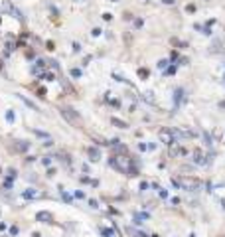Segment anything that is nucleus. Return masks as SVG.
Segmentation results:
<instances>
[{
  "instance_id": "f257e3e1",
  "label": "nucleus",
  "mask_w": 225,
  "mask_h": 237,
  "mask_svg": "<svg viewBox=\"0 0 225 237\" xmlns=\"http://www.w3.org/2000/svg\"><path fill=\"white\" fill-rule=\"evenodd\" d=\"M174 184L180 188H186V190H198L199 188V182L193 178H180V180H174Z\"/></svg>"
},
{
  "instance_id": "f03ea898",
  "label": "nucleus",
  "mask_w": 225,
  "mask_h": 237,
  "mask_svg": "<svg viewBox=\"0 0 225 237\" xmlns=\"http://www.w3.org/2000/svg\"><path fill=\"white\" fill-rule=\"evenodd\" d=\"M61 115L69 121V123H79V115L73 111V109H69V107H65V109H61Z\"/></svg>"
},
{
  "instance_id": "7ed1b4c3",
  "label": "nucleus",
  "mask_w": 225,
  "mask_h": 237,
  "mask_svg": "<svg viewBox=\"0 0 225 237\" xmlns=\"http://www.w3.org/2000/svg\"><path fill=\"white\" fill-rule=\"evenodd\" d=\"M113 164L117 166V168H119V170H123V172H128V160H126V158H117V160H113Z\"/></svg>"
},
{
  "instance_id": "20e7f679",
  "label": "nucleus",
  "mask_w": 225,
  "mask_h": 237,
  "mask_svg": "<svg viewBox=\"0 0 225 237\" xmlns=\"http://www.w3.org/2000/svg\"><path fill=\"white\" fill-rule=\"evenodd\" d=\"M36 217H38V221H42V223H52V219H53V215L49 211H40Z\"/></svg>"
},
{
  "instance_id": "39448f33",
  "label": "nucleus",
  "mask_w": 225,
  "mask_h": 237,
  "mask_svg": "<svg viewBox=\"0 0 225 237\" xmlns=\"http://www.w3.org/2000/svg\"><path fill=\"white\" fill-rule=\"evenodd\" d=\"M89 156H91V160H99V150L97 148H89Z\"/></svg>"
},
{
  "instance_id": "423d86ee",
  "label": "nucleus",
  "mask_w": 225,
  "mask_h": 237,
  "mask_svg": "<svg viewBox=\"0 0 225 237\" xmlns=\"http://www.w3.org/2000/svg\"><path fill=\"white\" fill-rule=\"evenodd\" d=\"M113 123H115L117 126H120V129H126V125L123 123V121H117V119H113Z\"/></svg>"
},
{
  "instance_id": "0eeeda50",
  "label": "nucleus",
  "mask_w": 225,
  "mask_h": 237,
  "mask_svg": "<svg viewBox=\"0 0 225 237\" xmlns=\"http://www.w3.org/2000/svg\"><path fill=\"white\" fill-rule=\"evenodd\" d=\"M36 196H38V194L32 192V190H30V192H24V198H36Z\"/></svg>"
},
{
  "instance_id": "6e6552de",
  "label": "nucleus",
  "mask_w": 225,
  "mask_h": 237,
  "mask_svg": "<svg viewBox=\"0 0 225 237\" xmlns=\"http://www.w3.org/2000/svg\"><path fill=\"white\" fill-rule=\"evenodd\" d=\"M6 119L10 121V123H12V121H14V113H12V111H8V113H6Z\"/></svg>"
},
{
  "instance_id": "1a4fd4ad",
  "label": "nucleus",
  "mask_w": 225,
  "mask_h": 237,
  "mask_svg": "<svg viewBox=\"0 0 225 237\" xmlns=\"http://www.w3.org/2000/svg\"><path fill=\"white\" fill-rule=\"evenodd\" d=\"M71 75H73V77H79V75H81V71H79V69H73V71H71Z\"/></svg>"
},
{
  "instance_id": "9d476101",
  "label": "nucleus",
  "mask_w": 225,
  "mask_h": 237,
  "mask_svg": "<svg viewBox=\"0 0 225 237\" xmlns=\"http://www.w3.org/2000/svg\"><path fill=\"white\" fill-rule=\"evenodd\" d=\"M162 2H166V4H172L174 0H162Z\"/></svg>"
}]
</instances>
